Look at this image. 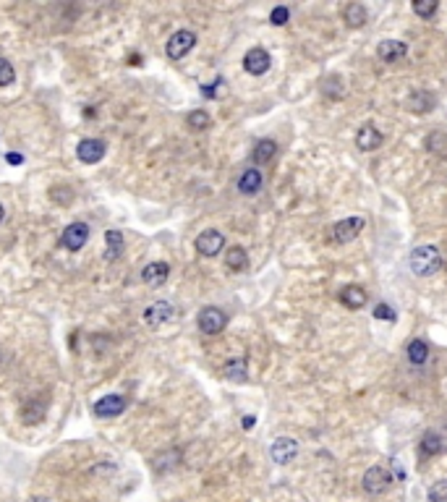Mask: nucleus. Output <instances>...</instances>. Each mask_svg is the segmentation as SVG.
<instances>
[{"label": "nucleus", "instance_id": "obj_32", "mask_svg": "<svg viewBox=\"0 0 447 502\" xmlns=\"http://www.w3.org/2000/svg\"><path fill=\"white\" fill-rule=\"evenodd\" d=\"M374 317L377 319H387V322H395V312L387 304H380L374 309Z\"/></svg>", "mask_w": 447, "mask_h": 502}, {"label": "nucleus", "instance_id": "obj_25", "mask_svg": "<svg viewBox=\"0 0 447 502\" xmlns=\"http://www.w3.org/2000/svg\"><path fill=\"white\" fill-rule=\"evenodd\" d=\"M186 123H188V129L191 131H204V129H210V113L207 110H191L188 113V118H186Z\"/></svg>", "mask_w": 447, "mask_h": 502}, {"label": "nucleus", "instance_id": "obj_35", "mask_svg": "<svg viewBox=\"0 0 447 502\" xmlns=\"http://www.w3.org/2000/svg\"><path fill=\"white\" fill-rule=\"evenodd\" d=\"M3 217H6V207L0 204V223H3Z\"/></svg>", "mask_w": 447, "mask_h": 502}, {"label": "nucleus", "instance_id": "obj_29", "mask_svg": "<svg viewBox=\"0 0 447 502\" xmlns=\"http://www.w3.org/2000/svg\"><path fill=\"white\" fill-rule=\"evenodd\" d=\"M16 74H14V66L8 63V61H3L0 58V87H8V84H14Z\"/></svg>", "mask_w": 447, "mask_h": 502}, {"label": "nucleus", "instance_id": "obj_17", "mask_svg": "<svg viewBox=\"0 0 447 502\" xmlns=\"http://www.w3.org/2000/svg\"><path fill=\"white\" fill-rule=\"evenodd\" d=\"M105 262H116L123 249H126V241H123V233L120 230H107L105 233Z\"/></svg>", "mask_w": 447, "mask_h": 502}, {"label": "nucleus", "instance_id": "obj_10", "mask_svg": "<svg viewBox=\"0 0 447 502\" xmlns=\"http://www.w3.org/2000/svg\"><path fill=\"white\" fill-rule=\"evenodd\" d=\"M123 411H126V397L123 395H107L94 403V416L97 419H113V416H120Z\"/></svg>", "mask_w": 447, "mask_h": 502}, {"label": "nucleus", "instance_id": "obj_18", "mask_svg": "<svg viewBox=\"0 0 447 502\" xmlns=\"http://www.w3.org/2000/svg\"><path fill=\"white\" fill-rule=\"evenodd\" d=\"M367 298H369V293L361 288V285H345L340 291V301L348 309H361V306L367 304Z\"/></svg>", "mask_w": 447, "mask_h": 502}, {"label": "nucleus", "instance_id": "obj_34", "mask_svg": "<svg viewBox=\"0 0 447 502\" xmlns=\"http://www.w3.org/2000/svg\"><path fill=\"white\" fill-rule=\"evenodd\" d=\"M254 424H257V419H254V416H243V429H251Z\"/></svg>", "mask_w": 447, "mask_h": 502}, {"label": "nucleus", "instance_id": "obj_11", "mask_svg": "<svg viewBox=\"0 0 447 502\" xmlns=\"http://www.w3.org/2000/svg\"><path fill=\"white\" fill-rule=\"evenodd\" d=\"M270 455H272V461L275 463L285 466V463H290L296 455H298V442H296V439H290V437H280V439L272 442Z\"/></svg>", "mask_w": 447, "mask_h": 502}, {"label": "nucleus", "instance_id": "obj_4", "mask_svg": "<svg viewBox=\"0 0 447 502\" xmlns=\"http://www.w3.org/2000/svg\"><path fill=\"white\" fill-rule=\"evenodd\" d=\"M364 492L369 494H382V492H387V487L393 484V476L387 468H382V466H371L367 474H364Z\"/></svg>", "mask_w": 447, "mask_h": 502}, {"label": "nucleus", "instance_id": "obj_27", "mask_svg": "<svg viewBox=\"0 0 447 502\" xmlns=\"http://www.w3.org/2000/svg\"><path fill=\"white\" fill-rule=\"evenodd\" d=\"M437 8H439L437 0H416V3H413V11H416V16H421V19L434 16L437 14Z\"/></svg>", "mask_w": 447, "mask_h": 502}, {"label": "nucleus", "instance_id": "obj_8", "mask_svg": "<svg viewBox=\"0 0 447 502\" xmlns=\"http://www.w3.org/2000/svg\"><path fill=\"white\" fill-rule=\"evenodd\" d=\"M225 246V236L220 230H204L197 236V251L201 257H217Z\"/></svg>", "mask_w": 447, "mask_h": 502}, {"label": "nucleus", "instance_id": "obj_24", "mask_svg": "<svg viewBox=\"0 0 447 502\" xmlns=\"http://www.w3.org/2000/svg\"><path fill=\"white\" fill-rule=\"evenodd\" d=\"M442 448H445V445H442V437L434 435V432H429V435H424L419 450H421V455H429V458H432V455H439V452H442Z\"/></svg>", "mask_w": 447, "mask_h": 502}, {"label": "nucleus", "instance_id": "obj_31", "mask_svg": "<svg viewBox=\"0 0 447 502\" xmlns=\"http://www.w3.org/2000/svg\"><path fill=\"white\" fill-rule=\"evenodd\" d=\"M288 19H290V11L285 8V6H277V8H272V14H270V21H272L275 27L288 24Z\"/></svg>", "mask_w": 447, "mask_h": 502}, {"label": "nucleus", "instance_id": "obj_1", "mask_svg": "<svg viewBox=\"0 0 447 502\" xmlns=\"http://www.w3.org/2000/svg\"><path fill=\"white\" fill-rule=\"evenodd\" d=\"M408 265H411V270H413L416 275L426 278V275H434V272L442 267V257H439L437 246H419V249H413Z\"/></svg>", "mask_w": 447, "mask_h": 502}, {"label": "nucleus", "instance_id": "obj_9", "mask_svg": "<svg viewBox=\"0 0 447 502\" xmlns=\"http://www.w3.org/2000/svg\"><path fill=\"white\" fill-rule=\"evenodd\" d=\"M105 149H107L105 142H100V139H84L76 146V157L84 165H94V162H100V160L105 157Z\"/></svg>", "mask_w": 447, "mask_h": 502}, {"label": "nucleus", "instance_id": "obj_6", "mask_svg": "<svg viewBox=\"0 0 447 502\" xmlns=\"http://www.w3.org/2000/svg\"><path fill=\"white\" fill-rule=\"evenodd\" d=\"M87 241H89V225L87 223H71L66 230H63V236H61V243H63L68 251L84 249Z\"/></svg>", "mask_w": 447, "mask_h": 502}, {"label": "nucleus", "instance_id": "obj_26", "mask_svg": "<svg viewBox=\"0 0 447 502\" xmlns=\"http://www.w3.org/2000/svg\"><path fill=\"white\" fill-rule=\"evenodd\" d=\"M429 358V345L424 340H411L408 343V361L411 364H424Z\"/></svg>", "mask_w": 447, "mask_h": 502}, {"label": "nucleus", "instance_id": "obj_5", "mask_svg": "<svg viewBox=\"0 0 447 502\" xmlns=\"http://www.w3.org/2000/svg\"><path fill=\"white\" fill-rule=\"evenodd\" d=\"M367 228V220L364 217H345L340 223H335L332 228V238L338 241V243H348V241H353L358 238V233Z\"/></svg>", "mask_w": 447, "mask_h": 502}, {"label": "nucleus", "instance_id": "obj_12", "mask_svg": "<svg viewBox=\"0 0 447 502\" xmlns=\"http://www.w3.org/2000/svg\"><path fill=\"white\" fill-rule=\"evenodd\" d=\"M168 278H171V265L168 262H149L142 270V280H144L149 288H160Z\"/></svg>", "mask_w": 447, "mask_h": 502}, {"label": "nucleus", "instance_id": "obj_16", "mask_svg": "<svg viewBox=\"0 0 447 502\" xmlns=\"http://www.w3.org/2000/svg\"><path fill=\"white\" fill-rule=\"evenodd\" d=\"M367 6H361V3H348L345 8H342V21H345V27L351 29H358L367 24Z\"/></svg>", "mask_w": 447, "mask_h": 502}, {"label": "nucleus", "instance_id": "obj_19", "mask_svg": "<svg viewBox=\"0 0 447 502\" xmlns=\"http://www.w3.org/2000/svg\"><path fill=\"white\" fill-rule=\"evenodd\" d=\"M259 188H262V173L257 168H249V171L241 173V178H238V191L241 194H257Z\"/></svg>", "mask_w": 447, "mask_h": 502}, {"label": "nucleus", "instance_id": "obj_28", "mask_svg": "<svg viewBox=\"0 0 447 502\" xmlns=\"http://www.w3.org/2000/svg\"><path fill=\"white\" fill-rule=\"evenodd\" d=\"M429 502H447V479H439L429 487Z\"/></svg>", "mask_w": 447, "mask_h": 502}, {"label": "nucleus", "instance_id": "obj_15", "mask_svg": "<svg viewBox=\"0 0 447 502\" xmlns=\"http://www.w3.org/2000/svg\"><path fill=\"white\" fill-rule=\"evenodd\" d=\"M173 314H175V309L171 304H165V301H157V304L146 306L144 312V322L149 327H160L162 322H171Z\"/></svg>", "mask_w": 447, "mask_h": 502}, {"label": "nucleus", "instance_id": "obj_2", "mask_svg": "<svg viewBox=\"0 0 447 502\" xmlns=\"http://www.w3.org/2000/svg\"><path fill=\"white\" fill-rule=\"evenodd\" d=\"M194 45H197V34L188 32V29H178L168 40V45H165V53H168L171 61H181V58H186L194 50Z\"/></svg>", "mask_w": 447, "mask_h": 502}, {"label": "nucleus", "instance_id": "obj_3", "mask_svg": "<svg viewBox=\"0 0 447 502\" xmlns=\"http://www.w3.org/2000/svg\"><path fill=\"white\" fill-rule=\"evenodd\" d=\"M197 325H199V330L204 332V335H217V332L225 330L228 317H225L223 309H217V306H204V309L199 312Z\"/></svg>", "mask_w": 447, "mask_h": 502}, {"label": "nucleus", "instance_id": "obj_7", "mask_svg": "<svg viewBox=\"0 0 447 502\" xmlns=\"http://www.w3.org/2000/svg\"><path fill=\"white\" fill-rule=\"evenodd\" d=\"M270 63H272V58H270V53L264 47H251L249 53H246V58H243V68H246V74H251V76L267 74Z\"/></svg>", "mask_w": 447, "mask_h": 502}, {"label": "nucleus", "instance_id": "obj_33", "mask_svg": "<svg viewBox=\"0 0 447 502\" xmlns=\"http://www.w3.org/2000/svg\"><path fill=\"white\" fill-rule=\"evenodd\" d=\"M8 162H11V165H21V162H24V157H21V155H19V152H11V155H8Z\"/></svg>", "mask_w": 447, "mask_h": 502}, {"label": "nucleus", "instance_id": "obj_13", "mask_svg": "<svg viewBox=\"0 0 447 502\" xmlns=\"http://www.w3.org/2000/svg\"><path fill=\"white\" fill-rule=\"evenodd\" d=\"M377 55H380V61H384V63H397V61H403L408 55V45L400 40H384L380 42Z\"/></svg>", "mask_w": 447, "mask_h": 502}, {"label": "nucleus", "instance_id": "obj_22", "mask_svg": "<svg viewBox=\"0 0 447 502\" xmlns=\"http://www.w3.org/2000/svg\"><path fill=\"white\" fill-rule=\"evenodd\" d=\"M225 265H228V270H233V272H241V270L249 267V257H246V251L241 249V246H230V251L225 254Z\"/></svg>", "mask_w": 447, "mask_h": 502}, {"label": "nucleus", "instance_id": "obj_14", "mask_svg": "<svg viewBox=\"0 0 447 502\" xmlns=\"http://www.w3.org/2000/svg\"><path fill=\"white\" fill-rule=\"evenodd\" d=\"M382 142H384V136H382L374 126H361L358 133H356V146L361 149V152H374V149H380Z\"/></svg>", "mask_w": 447, "mask_h": 502}, {"label": "nucleus", "instance_id": "obj_23", "mask_svg": "<svg viewBox=\"0 0 447 502\" xmlns=\"http://www.w3.org/2000/svg\"><path fill=\"white\" fill-rule=\"evenodd\" d=\"M277 152V144L272 142V139H262L259 144L254 146V162L257 165H264V162H270V160L275 157Z\"/></svg>", "mask_w": 447, "mask_h": 502}, {"label": "nucleus", "instance_id": "obj_20", "mask_svg": "<svg viewBox=\"0 0 447 502\" xmlns=\"http://www.w3.org/2000/svg\"><path fill=\"white\" fill-rule=\"evenodd\" d=\"M434 102H437V97L429 92H413L411 97H408L406 107L411 110V113H429L434 107Z\"/></svg>", "mask_w": 447, "mask_h": 502}, {"label": "nucleus", "instance_id": "obj_30", "mask_svg": "<svg viewBox=\"0 0 447 502\" xmlns=\"http://www.w3.org/2000/svg\"><path fill=\"white\" fill-rule=\"evenodd\" d=\"M42 416H45V406H37V403L32 406V403H29L27 408H24V422L27 424H37Z\"/></svg>", "mask_w": 447, "mask_h": 502}, {"label": "nucleus", "instance_id": "obj_21", "mask_svg": "<svg viewBox=\"0 0 447 502\" xmlns=\"http://www.w3.org/2000/svg\"><path fill=\"white\" fill-rule=\"evenodd\" d=\"M223 374L228 380H233V382H246V377H249V371H246V358H230V361L225 364Z\"/></svg>", "mask_w": 447, "mask_h": 502}]
</instances>
